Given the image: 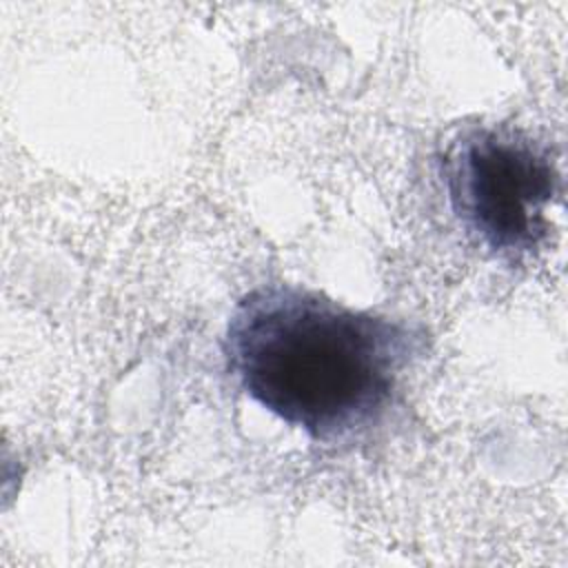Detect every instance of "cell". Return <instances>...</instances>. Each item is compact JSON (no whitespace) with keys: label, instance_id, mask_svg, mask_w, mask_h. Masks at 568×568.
<instances>
[{"label":"cell","instance_id":"cell-2","mask_svg":"<svg viewBox=\"0 0 568 568\" xmlns=\"http://www.w3.org/2000/svg\"><path fill=\"white\" fill-rule=\"evenodd\" d=\"M442 175L453 215L481 246L524 257L546 240L561 184L546 142L508 124L473 126L450 142Z\"/></svg>","mask_w":568,"mask_h":568},{"label":"cell","instance_id":"cell-1","mask_svg":"<svg viewBox=\"0 0 568 568\" xmlns=\"http://www.w3.org/2000/svg\"><path fill=\"white\" fill-rule=\"evenodd\" d=\"M422 346V331L402 320L293 284L248 291L222 337L235 384L320 444L351 442L377 426Z\"/></svg>","mask_w":568,"mask_h":568}]
</instances>
